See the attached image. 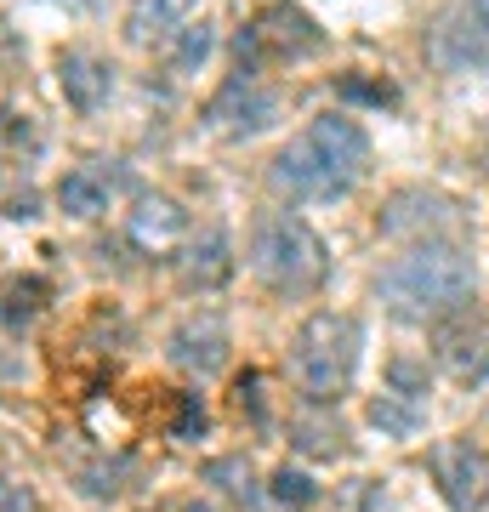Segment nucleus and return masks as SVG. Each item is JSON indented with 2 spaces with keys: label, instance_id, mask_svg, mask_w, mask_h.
<instances>
[{
  "label": "nucleus",
  "instance_id": "obj_1",
  "mask_svg": "<svg viewBox=\"0 0 489 512\" xmlns=\"http://www.w3.org/2000/svg\"><path fill=\"white\" fill-rule=\"evenodd\" d=\"M364 171H370V137H364V126L347 120V114H319L308 131H296L279 148L268 183L302 205H330V200H347Z\"/></svg>",
  "mask_w": 489,
  "mask_h": 512
},
{
  "label": "nucleus",
  "instance_id": "obj_2",
  "mask_svg": "<svg viewBox=\"0 0 489 512\" xmlns=\"http://www.w3.org/2000/svg\"><path fill=\"white\" fill-rule=\"evenodd\" d=\"M472 256L461 245H444V239H427V245H410L404 256H393L376 274V296L387 308L410 319V325H427V319H450V313L467 308L472 296Z\"/></svg>",
  "mask_w": 489,
  "mask_h": 512
},
{
  "label": "nucleus",
  "instance_id": "obj_3",
  "mask_svg": "<svg viewBox=\"0 0 489 512\" xmlns=\"http://www.w3.org/2000/svg\"><path fill=\"white\" fill-rule=\"evenodd\" d=\"M364 330L353 313H313L290 342V376L308 404H336L359 376Z\"/></svg>",
  "mask_w": 489,
  "mask_h": 512
},
{
  "label": "nucleus",
  "instance_id": "obj_4",
  "mask_svg": "<svg viewBox=\"0 0 489 512\" xmlns=\"http://www.w3.org/2000/svg\"><path fill=\"white\" fill-rule=\"evenodd\" d=\"M251 274L279 296H308L325 285L330 251L302 217L290 211H262L251 228Z\"/></svg>",
  "mask_w": 489,
  "mask_h": 512
},
{
  "label": "nucleus",
  "instance_id": "obj_5",
  "mask_svg": "<svg viewBox=\"0 0 489 512\" xmlns=\"http://www.w3.org/2000/svg\"><path fill=\"white\" fill-rule=\"evenodd\" d=\"M325 46V35L313 29L296 6H268L239 29V63L245 69H279V63H302Z\"/></svg>",
  "mask_w": 489,
  "mask_h": 512
},
{
  "label": "nucleus",
  "instance_id": "obj_6",
  "mask_svg": "<svg viewBox=\"0 0 489 512\" xmlns=\"http://www.w3.org/2000/svg\"><path fill=\"white\" fill-rule=\"evenodd\" d=\"M427 57L444 74L489 69V0H450L427 29Z\"/></svg>",
  "mask_w": 489,
  "mask_h": 512
},
{
  "label": "nucleus",
  "instance_id": "obj_7",
  "mask_svg": "<svg viewBox=\"0 0 489 512\" xmlns=\"http://www.w3.org/2000/svg\"><path fill=\"white\" fill-rule=\"evenodd\" d=\"M438 495L450 501V512H484L489 507V456L472 439H438L427 450Z\"/></svg>",
  "mask_w": 489,
  "mask_h": 512
},
{
  "label": "nucleus",
  "instance_id": "obj_8",
  "mask_svg": "<svg viewBox=\"0 0 489 512\" xmlns=\"http://www.w3.org/2000/svg\"><path fill=\"white\" fill-rule=\"evenodd\" d=\"M171 365L194 370V376H217L228 365V325L217 313H194L171 330Z\"/></svg>",
  "mask_w": 489,
  "mask_h": 512
},
{
  "label": "nucleus",
  "instance_id": "obj_9",
  "mask_svg": "<svg viewBox=\"0 0 489 512\" xmlns=\"http://www.w3.org/2000/svg\"><path fill=\"white\" fill-rule=\"evenodd\" d=\"M273 114H279V97L262 92L251 80V69L211 103V120H217V131H228V137H256V131H268Z\"/></svg>",
  "mask_w": 489,
  "mask_h": 512
},
{
  "label": "nucleus",
  "instance_id": "obj_10",
  "mask_svg": "<svg viewBox=\"0 0 489 512\" xmlns=\"http://www.w3.org/2000/svg\"><path fill=\"white\" fill-rule=\"evenodd\" d=\"M120 183H126V177H120L114 165H103V160L74 165L69 177L57 183V205H63L69 217H80V222H86V217H103V211L114 205V194H120Z\"/></svg>",
  "mask_w": 489,
  "mask_h": 512
},
{
  "label": "nucleus",
  "instance_id": "obj_11",
  "mask_svg": "<svg viewBox=\"0 0 489 512\" xmlns=\"http://www.w3.org/2000/svg\"><path fill=\"white\" fill-rule=\"evenodd\" d=\"M126 234L137 251L160 256V251H177L182 234H188V211H182L177 200H165V194H148V200H137V211H131Z\"/></svg>",
  "mask_w": 489,
  "mask_h": 512
},
{
  "label": "nucleus",
  "instance_id": "obj_12",
  "mask_svg": "<svg viewBox=\"0 0 489 512\" xmlns=\"http://www.w3.org/2000/svg\"><path fill=\"white\" fill-rule=\"evenodd\" d=\"M57 86H63V97H69L80 114H97L114 92V69L103 63V57H91V52L74 46V52L57 57Z\"/></svg>",
  "mask_w": 489,
  "mask_h": 512
},
{
  "label": "nucleus",
  "instance_id": "obj_13",
  "mask_svg": "<svg viewBox=\"0 0 489 512\" xmlns=\"http://www.w3.org/2000/svg\"><path fill=\"white\" fill-rule=\"evenodd\" d=\"M438 359H444V370H455L461 382L484 376L489 370V330L478 325V319H467V313H450V325H438Z\"/></svg>",
  "mask_w": 489,
  "mask_h": 512
},
{
  "label": "nucleus",
  "instance_id": "obj_14",
  "mask_svg": "<svg viewBox=\"0 0 489 512\" xmlns=\"http://www.w3.org/2000/svg\"><path fill=\"white\" fill-rule=\"evenodd\" d=\"M188 12H194V0H131L126 35L137 40V46L165 40V35H177L182 23H188Z\"/></svg>",
  "mask_w": 489,
  "mask_h": 512
},
{
  "label": "nucleus",
  "instance_id": "obj_15",
  "mask_svg": "<svg viewBox=\"0 0 489 512\" xmlns=\"http://www.w3.org/2000/svg\"><path fill=\"white\" fill-rule=\"evenodd\" d=\"M325 410H330V404H313V410H302V416L290 421V444H296V450H308V456L336 461L347 450V433H342V421L325 416Z\"/></svg>",
  "mask_w": 489,
  "mask_h": 512
},
{
  "label": "nucleus",
  "instance_id": "obj_16",
  "mask_svg": "<svg viewBox=\"0 0 489 512\" xmlns=\"http://www.w3.org/2000/svg\"><path fill=\"white\" fill-rule=\"evenodd\" d=\"M370 427H376L381 439H421V427H427V410H421V399H404V393H381V399H370Z\"/></svg>",
  "mask_w": 489,
  "mask_h": 512
},
{
  "label": "nucleus",
  "instance_id": "obj_17",
  "mask_svg": "<svg viewBox=\"0 0 489 512\" xmlns=\"http://www.w3.org/2000/svg\"><path fill=\"white\" fill-rule=\"evenodd\" d=\"M228 268H234V262H228V239L211 234L205 245H194V251H188L182 279H188V285H200V291H217L222 279H228Z\"/></svg>",
  "mask_w": 489,
  "mask_h": 512
},
{
  "label": "nucleus",
  "instance_id": "obj_18",
  "mask_svg": "<svg viewBox=\"0 0 489 512\" xmlns=\"http://www.w3.org/2000/svg\"><path fill=\"white\" fill-rule=\"evenodd\" d=\"M211 52H217V29H211V23H182L177 46H171V69L177 74H200Z\"/></svg>",
  "mask_w": 489,
  "mask_h": 512
},
{
  "label": "nucleus",
  "instance_id": "obj_19",
  "mask_svg": "<svg viewBox=\"0 0 489 512\" xmlns=\"http://www.w3.org/2000/svg\"><path fill=\"white\" fill-rule=\"evenodd\" d=\"M205 478H211V484H217L222 495H234L239 507H251L256 495V473H251V461L245 456H222V461H211V467H205Z\"/></svg>",
  "mask_w": 489,
  "mask_h": 512
},
{
  "label": "nucleus",
  "instance_id": "obj_20",
  "mask_svg": "<svg viewBox=\"0 0 489 512\" xmlns=\"http://www.w3.org/2000/svg\"><path fill=\"white\" fill-rule=\"evenodd\" d=\"M268 495L273 501H279V507H313V501H319V484H313L308 473H290V467H279V473H273V484H268Z\"/></svg>",
  "mask_w": 489,
  "mask_h": 512
},
{
  "label": "nucleus",
  "instance_id": "obj_21",
  "mask_svg": "<svg viewBox=\"0 0 489 512\" xmlns=\"http://www.w3.org/2000/svg\"><path fill=\"white\" fill-rule=\"evenodd\" d=\"M205 421H211V416H205V399H200V393H182V399H177V421H171V439L194 444L205 433Z\"/></svg>",
  "mask_w": 489,
  "mask_h": 512
},
{
  "label": "nucleus",
  "instance_id": "obj_22",
  "mask_svg": "<svg viewBox=\"0 0 489 512\" xmlns=\"http://www.w3.org/2000/svg\"><path fill=\"white\" fill-rule=\"evenodd\" d=\"M0 512H35V490L0 473Z\"/></svg>",
  "mask_w": 489,
  "mask_h": 512
},
{
  "label": "nucleus",
  "instance_id": "obj_23",
  "mask_svg": "<svg viewBox=\"0 0 489 512\" xmlns=\"http://www.w3.org/2000/svg\"><path fill=\"white\" fill-rule=\"evenodd\" d=\"M347 97H364V103H393V86H364V80H342Z\"/></svg>",
  "mask_w": 489,
  "mask_h": 512
},
{
  "label": "nucleus",
  "instance_id": "obj_24",
  "mask_svg": "<svg viewBox=\"0 0 489 512\" xmlns=\"http://www.w3.org/2000/svg\"><path fill=\"white\" fill-rule=\"evenodd\" d=\"M256 393H262V382H256V376H245V382H239V410L262 416V399H256Z\"/></svg>",
  "mask_w": 489,
  "mask_h": 512
},
{
  "label": "nucleus",
  "instance_id": "obj_25",
  "mask_svg": "<svg viewBox=\"0 0 489 512\" xmlns=\"http://www.w3.org/2000/svg\"><path fill=\"white\" fill-rule=\"evenodd\" d=\"M182 512H211V507H205V501H188V507H182Z\"/></svg>",
  "mask_w": 489,
  "mask_h": 512
}]
</instances>
